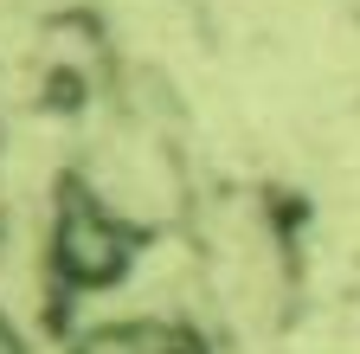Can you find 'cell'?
Returning <instances> with one entry per match:
<instances>
[{"label":"cell","instance_id":"1","mask_svg":"<svg viewBox=\"0 0 360 354\" xmlns=\"http://www.w3.org/2000/svg\"><path fill=\"white\" fill-rule=\"evenodd\" d=\"M142 232L122 226V219L90 200L77 181H65V194L52 200V219H45V264L65 290V303H84V296H110L129 284L135 258H142Z\"/></svg>","mask_w":360,"mask_h":354}]
</instances>
